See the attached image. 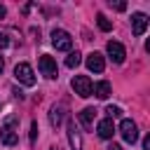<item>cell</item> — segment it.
<instances>
[{
  "label": "cell",
  "instance_id": "obj_1",
  "mask_svg": "<svg viewBox=\"0 0 150 150\" xmlns=\"http://www.w3.org/2000/svg\"><path fill=\"white\" fill-rule=\"evenodd\" d=\"M52 45L59 49V52H68L73 47V38L68 30H61V28H54L52 30Z\"/></svg>",
  "mask_w": 150,
  "mask_h": 150
},
{
  "label": "cell",
  "instance_id": "obj_2",
  "mask_svg": "<svg viewBox=\"0 0 150 150\" xmlns=\"http://www.w3.org/2000/svg\"><path fill=\"white\" fill-rule=\"evenodd\" d=\"M14 77H16V82H21L26 87H33L35 84V73H33V68L28 63H16L14 66Z\"/></svg>",
  "mask_w": 150,
  "mask_h": 150
},
{
  "label": "cell",
  "instance_id": "obj_3",
  "mask_svg": "<svg viewBox=\"0 0 150 150\" xmlns=\"http://www.w3.org/2000/svg\"><path fill=\"white\" fill-rule=\"evenodd\" d=\"M120 134H122V138H124V143H136L138 141V127H136V122L134 120H129V117H124L122 122H120Z\"/></svg>",
  "mask_w": 150,
  "mask_h": 150
},
{
  "label": "cell",
  "instance_id": "obj_4",
  "mask_svg": "<svg viewBox=\"0 0 150 150\" xmlns=\"http://www.w3.org/2000/svg\"><path fill=\"white\" fill-rule=\"evenodd\" d=\"M70 87H73V91H75L77 96H82V98L91 96V80H89L87 75H75L73 82H70Z\"/></svg>",
  "mask_w": 150,
  "mask_h": 150
},
{
  "label": "cell",
  "instance_id": "obj_5",
  "mask_svg": "<svg viewBox=\"0 0 150 150\" xmlns=\"http://www.w3.org/2000/svg\"><path fill=\"white\" fill-rule=\"evenodd\" d=\"M38 66H40V73H42L45 77H49V80L56 77V61H54L49 54H42L40 61H38Z\"/></svg>",
  "mask_w": 150,
  "mask_h": 150
},
{
  "label": "cell",
  "instance_id": "obj_6",
  "mask_svg": "<svg viewBox=\"0 0 150 150\" xmlns=\"http://www.w3.org/2000/svg\"><path fill=\"white\" fill-rule=\"evenodd\" d=\"M0 141H2L5 145H16L19 134H16V129H14V120H9L5 127H0Z\"/></svg>",
  "mask_w": 150,
  "mask_h": 150
},
{
  "label": "cell",
  "instance_id": "obj_7",
  "mask_svg": "<svg viewBox=\"0 0 150 150\" xmlns=\"http://www.w3.org/2000/svg\"><path fill=\"white\" fill-rule=\"evenodd\" d=\"M105 52H108V56L112 59V63H124L127 52H124V47H122L117 40H110V42L105 45Z\"/></svg>",
  "mask_w": 150,
  "mask_h": 150
},
{
  "label": "cell",
  "instance_id": "obj_8",
  "mask_svg": "<svg viewBox=\"0 0 150 150\" xmlns=\"http://www.w3.org/2000/svg\"><path fill=\"white\" fill-rule=\"evenodd\" d=\"M131 30H134V35H143L148 30V14H143V12L131 14Z\"/></svg>",
  "mask_w": 150,
  "mask_h": 150
},
{
  "label": "cell",
  "instance_id": "obj_9",
  "mask_svg": "<svg viewBox=\"0 0 150 150\" xmlns=\"http://www.w3.org/2000/svg\"><path fill=\"white\" fill-rule=\"evenodd\" d=\"M87 68H89L91 73H103V68H105L103 54H101V52H91V54H87Z\"/></svg>",
  "mask_w": 150,
  "mask_h": 150
},
{
  "label": "cell",
  "instance_id": "obj_10",
  "mask_svg": "<svg viewBox=\"0 0 150 150\" xmlns=\"http://www.w3.org/2000/svg\"><path fill=\"white\" fill-rule=\"evenodd\" d=\"M68 141H70V148L73 150H82V136H80V129L75 127L73 120H68Z\"/></svg>",
  "mask_w": 150,
  "mask_h": 150
},
{
  "label": "cell",
  "instance_id": "obj_11",
  "mask_svg": "<svg viewBox=\"0 0 150 150\" xmlns=\"http://www.w3.org/2000/svg\"><path fill=\"white\" fill-rule=\"evenodd\" d=\"M77 117H80V122H82L84 129H91L94 120H96V108H84L82 112H77Z\"/></svg>",
  "mask_w": 150,
  "mask_h": 150
},
{
  "label": "cell",
  "instance_id": "obj_12",
  "mask_svg": "<svg viewBox=\"0 0 150 150\" xmlns=\"http://www.w3.org/2000/svg\"><path fill=\"white\" fill-rule=\"evenodd\" d=\"M96 129H98V136H101V138H112V134H115V124H112V120H110V117L101 120Z\"/></svg>",
  "mask_w": 150,
  "mask_h": 150
},
{
  "label": "cell",
  "instance_id": "obj_13",
  "mask_svg": "<svg viewBox=\"0 0 150 150\" xmlns=\"http://www.w3.org/2000/svg\"><path fill=\"white\" fill-rule=\"evenodd\" d=\"M91 94H96V98H108L110 96V82L101 80V82L91 84Z\"/></svg>",
  "mask_w": 150,
  "mask_h": 150
},
{
  "label": "cell",
  "instance_id": "obj_14",
  "mask_svg": "<svg viewBox=\"0 0 150 150\" xmlns=\"http://www.w3.org/2000/svg\"><path fill=\"white\" fill-rule=\"evenodd\" d=\"M63 105H52L49 108V122H52V127H59L61 122H63Z\"/></svg>",
  "mask_w": 150,
  "mask_h": 150
},
{
  "label": "cell",
  "instance_id": "obj_15",
  "mask_svg": "<svg viewBox=\"0 0 150 150\" xmlns=\"http://www.w3.org/2000/svg\"><path fill=\"white\" fill-rule=\"evenodd\" d=\"M96 23H98V28H101L103 33H108V30L112 28V23L108 21V16H105V14H96Z\"/></svg>",
  "mask_w": 150,
  "mask_h": 150
},
{
  "label": "cell",
  "instance_id": "obj_16",
  "mask_svg": "<svg viewBox=\"0 0 150 150\" xmlns=\"http://www.w3.org/2000/svg\"><path fill=\"white\" fill-rule=\"evenodd\" d=\"M80 61H82V54L80 52H70L68 59H66V66L68 68H75V66H80Z\"/></svg>",
  "mask_w": 150,
  "mask_h": 150
},
{
  "label": "cell",
  "instance_id": "obj_17",
  "mask_svg": "<svg viewBox=\"0 0 150 150\" xmlns=\"http://www.w3.org/2000/svg\"><path fill=\"white\" fill-rule=\"evenodd\" d=\"M105 112H108V117L112 120V117H120V115H122V108H117V105H108Z\"/></svg>",
  "mask_w": 150,
  "mask_h": 150
},
{
  "label": "cell",
  "instance_id": "obj_18",
  "mask_svg": "<svg viewBox=\"0 0 150 150\" xmlns=\"http://www.w3.org/2000/svg\"><path fill=\"white\" fill-rule=\"evenodd\" d=\"M38 141V122H30V143Z\"/></svg>",
  "mask_w": 150,
  "mask_h": 150
},
{
  "label": "cell",
  "instance_id": "obj_19",
  "mask_svg": "<svg viewBox=\"0 0 150 150\" xmlns=\"http://www.w3.org/2000/svg\"><path fill=\"white\" fill-rule=\"evenodd\" d=\"M7 45H9V38H7L5 33H0V49H5Z\"/></svg>",
  "mask_w": 150,
  "mask_h": 150
},
{
  "label": "cell",
  "instance_id": "obj_20",
  "mask_svg": "<svg viewBox=\"0 0 150 150\" xmlns=\"http://www.w3.org/2000/svg\"><path fill=\"white\" fill-rule=\"evenodd\" d=\"M110 7H115V9H120V12H122V9H127V5H124V2H110Z\"/></svg>",
  "mask_w": 150,
  "mask_h": 150
},
{
  "label": "cell",
  "instance_id": "obj_21",
  "mask_svg": "<svg viewBox=\"0 0 150 150\" xmlns=\"http://www.w3.org/2000/svg\"><path fill=\"white\" fill-rule=\"evenodd\" d=\"M108 150H124V148H122L120 143H110V145H108Z\"/></svg>",
  "mask_w": 150,
  "mask_h": 150
},
{
  "label": "cell",
  "instance_id": "obj_22",
  "mask_svg": "<svg viewBox=\"0 0 150 150\" xmlns=\"http://www.w3.org/2000/svg\"><path fill=\"white\" fill-rule=\"evenodd\" d=\"M5 14H7V9H5V5H0V19H5Z\"/></svg>",
  "mask_w": 150,
  "mask_h": 150
},
{
  "label": "cell",
  "instance_id": "obj_23",
  "mask_svg": "<svg viewBox=\"0 0 150 150\" xmlns=\"http://www.w3.org/2000/svg\"><path fill=\"white\" fill-rule=\"evenodd\" d=\"M2 68H5V61H2V56H0V73H2Z\"/></svg>",
  "mask_w": 150,
  "mask_h": 150
}]
</instances>
